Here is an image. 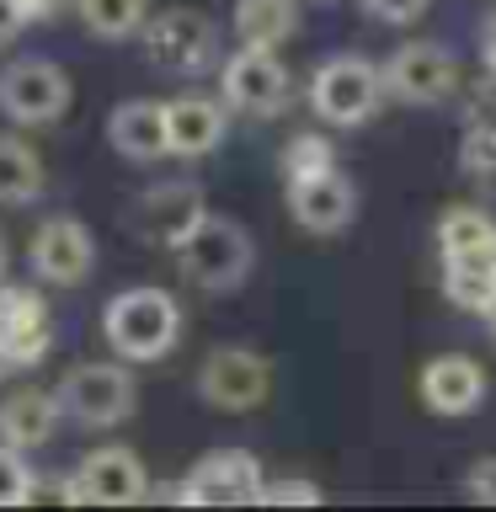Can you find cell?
Wrapping results in <instances>:
<instances>
[{
    "label": "cell",
    "mask_w": 496,
    "mask_h": 512,
    "mask_svg": "<svg viewBox=\"0 0 496 512\" xmlns=\"http://www.w3.org/2000/svg\"><path fill=\"white\" fill-rule=\"evenodd\" d=\"M384 64L363 59V54H336L315 70L310 80V107L320 123H336V128H358L374 118V107L384 102Z\"/></svg>",
    "instance_id": "cell-3"
},
{
    "label": "cell",
    "mask_w": 496,
    "mask_h": 512,
    "mask_svg": "<svg viewBox=\"0 0 496 512\" xmlns=\"http://www.w3.org/2000/svg\"><path fill=\"white\" fill-rule=\"evenodd\" d=\"M102 331L118 358L128 363H155L166 358L176 347V336H182V310H176L171 294H160V288H128L107 304L102 315Z\"/></svg>",
    "instance_id": "cell-1"
},
{
    "label": "cell",
    "mask_w": 496,
    "mask_h": 512,
    "mask_svg": "<svg viewBox=\"0 0 496 512\" xmlns=\"http://www.w3.org/2000/svg\"><path fill=\"white\" fill-rule=\"evenodd\" d=\"M486 59L496 64V16H491V27H486Z\"/></svg>",
    "instance_id": "cell-32"
},
{
    "label": "cell",
    "mask_w": 496,
    "mask_h": 512,
    "mask_svg": "<svg viewBox=\"0 0 496 512\" xmlns=\"http://www.w3.org/2000/svg\"><path fill=\"white\" fill-rule=\"evenodd\" d=\"M43 192V160L16 134H0V203H32Z\"/></svg>",
    "instance_id": "cell-22"
},
{
    "label": "cell",
    "mask_w": 496,
    "mask_h": 512,
    "mask_svg": "<svg viewBox=\"0 0 496 512\" xmlns=\"http://www.w3.org/2000/svg\"><path fill=\"white\" fill-rule=\"evenodd\" d=\"M59 400L80 427H118L134 411V374L123 363H75L59 384Z\"/></svg>",
    "instance_id": "cell-5"
},
{
    "label": "cell",
    "mask_w": 496,
    "mask_h": 512,
    "mask_svg": "<svg viewBox=\"0 0 496 512\" xmlns=\"http://www.w3.org/2000/svg\"><path fill=\"white\" fill-rule=\"evenodd\" d=\"M38 496V480H32V464L22 459V448L0 443V507H27Z\"/></svg>",
    "instance_id": "cell-25"
},
{
    "label": "cell",
    "mask_w": 496,
    "mask_h": 512,
    "mask_svg": "<svg viewBox=\"0 0 496 512\" xmlns=\"http://www.w3.org/2000/svg\"><path fill=\"white\" fill-rule=\"evenodd\" d=\"M22 11L27 16H43V11H54V0H22Z\"/></svg>",
    "instance_id": "cell-31"
},
{
    "label": "cell",
    "mask_w": 496,
    "mask_h": 512,
    "mask_svg": "<svg viewBox=\"0 0 496 512\" xmlns=\"http://www.w3.org/2000/svg\"><path fill=\"white\" fill-rule=\"evenodd\" d=\"M384 86H390V96H400V102H411V107H432L459 86V64L438 43H406L384 59Z\"/></svg>",
    "instance_id": "cell-11"
},
{
    "label": "cell",
    "mask_w": 496,
    "mask_h": 512,
    "mask_svg": "<svg viewBox=\"0 0 496 512\" xmlns=\"http://www.w3.org/2000/svg\"><path fill=\"white\" fill-rule=\"evenodd\" d=\"M0 272H6V246H0Z\"/></svg>",
    "instance_id": "cell-34"
},
{
    "label": "cell",
    "mask_w": 496,
    "mask_h": 512,
    "mask_svg": "<svg viewBox=\"0 0 496 512\" xmlns=\"http://www.w3.org/2000/svg\"><path fill=\"white\" fill-rule=\"evenodd\" d=\"M144 54L166 75H198L219 54V27L192 6H171L144 22Z\"/></svg>",
    "instance_id": "cell-4"
},
{
    "label": "cell",
    "mask_w": 496,
    "mask_h": 512,
    "mask_svg": "<svg viewBox=\"0 0 496 512\" xmlns=\"http://www.w3.org/2000/svg\"><path fill=\"white\" fill-rule=\"evenodd\" d=\"M491 262H496V246H491Z\"/></svg>",
    "instance_id": "cell-36"
},
{
    "label": "cell",
    "mask_w": 496,
    "mask_h": 512,
    "mask_svg": "<svg viewBox=\"0 0 496 512\" xmlns=\"http://www.w3.org/2000/svg\"><path fill=\"white\" fill-rule=\"evenodd\" d=\"M171 251H176L182 278L208 288V294H224V288L246 283V272H251V235L224 214H203Z\"/></svg>",
    "instance_id": "cell-2"
},
{
    "label": "cell",
    "mask_w": 496,
    "mask_h": 512,
    "mask_svg": "<svg viewBox=\"0 0 496 512\" xmlns=\"http://www.w3.org/2000/svg\"><path fill=\"white\" fill-rule=\"evenodd\" d=\"M262 502L267 507H278V502H320V486H315V480H267V486H262Z\"/></svg>",
    "instance_id": "cell-27"
},
{
    "label": "cell",
    "mask_w": 496,
    "mask_h": 512,
    "mask_svg": "<svg viewBox=\"0 0 496 512\" xmlns=\"http://www.w3.org/2000/svg\"><path fill=\"white\" fill-rule=\"evenodd\" d=\"M235 32L246 48H278L299 32L294 0H235Z\"/></svg>",
    "instance_id": "cell-20"
},
{
    "label": "cell",
    "mask_w": 496,
    "mask_h": 512,
    "mask_svg": "<svg viewBox=\"0 0 496 512\" xmlns=\"http://www.w3.org/2000/svg\"><path fill=\"white\" fill-rule=\"evenodd\" d=\"M272 390V368L251 347H214L198 368V395L219 411H251Z\"/></svg>",
    "instance_id": "cell-7"
},
{
    "label": "cell",
    "mask_w": 496,
    "mask_h": 512,
    "mask_svg": "<svg viewBox=\"0 0 496 512\" xmlns=\"http://www.w3.org/2000/svg\"><path fill=\"white\" fill-rule=\"evenodd\" d=\"M166 123H171V155H208L219 150L224 128H230V102L203 91H182L166 102Z\"/></svg>",
    "instance_id": "cell-15"
},
{
    "label": "cell",
    "mask_w": 496,
    "mask_h": 512,
    "mask_svg": "<svg viewBox=\"0 0 496 512\" xmlns=\"http://www.w3.org/2000/svg\"><path fill=\"white\" fill-rule=\"evenodd\" d=\"M203 219V192L192 182H166L155 192L139 198V214H134V230L144 240H160V246H176L192 224Z\"/></svg>",
    "instance_id": "cell-17"
},
{
    "label": "cell",
    "mask_w": 496,
    "mask_h": 512,
    "mask_svg": "<svg viewBox=\"0 0 496 512\" xmlns=\"http://www.w3.org/2000/svg\"><path fill=\"white\" fill-rule=\"evenodd\" d=\"M27 256H32V272H38L43 283L75 288V283H86L91 267H96V240H91V230L80 219L59 214V219H43L38 224Z\"/></svg>",
    "instance_id": "cell-10"
},
{
    "label": "cell",
    "mask_w": 496,
    "mask_h": 512,
    "mask_svg": "<svg viewBox=\"0 0 496 512\" xmlns=\"http://www.w3.org/2000/svg\"><path fill=\"white\" fill-rule=\"evenodd\" d=\"M262 464H256V454H246V448H219V454L198 459V470H192L182 486H176V496L192 507H240V502H262Z\"/></svg>",
    "instance_id": "cell-9"
},
{
    "label": "cell",
    "mask_w": 496,
    "mask_h": 512,
    "mask_svg": "<svg viewBox=\"0 0 496 512\" xmlns=\"http://www.w3.org/2000/svg\"><path fill=\"white\" fill-rule=\"evenodd\" d=\"M0 374H6V352H0Z\"/></svg>",
    "instance_id": "cell-35"
},
{
    "label": "cell",
    "mask_w": 496,
    "mask_h": 512,
    "mask_svg": "<svg viewBox=\"0 0 496 512\" xmlns=\"http://www.w3.org/2000/svg\"><path fill=\"white\" fill-rule=\"evenodd\" d=\"M48 342H54V326H48L43 299L27 288L0 294V352H6V363H38Z\"/></svg>",
    "instance_id": "cell-18"
},
{
    "label": "cell",
    "mask_w": 496,
    "mask_h": 512,
    "mask_svg": "<svg viewBox=\"0 0 496 512\" xmlns=\"http://www.w3.org/2000/svg\"><path fill=\"white\" fill-rule=\"evenodd\" d=\"M443 288L459 310H475L486 315V304L496 299V262L491 251H475V256H448L443 262Z\"/></svg>",
    "instance_id": "cell-21"
},
{
    "label": "cell",
    "mask_w": 496,
    "mask_h": 512,
    "mask_svg": "<svg viewBox=\"0 0 496 512\" xmlns=\"http://www.w3.org/2000/svg\"><path fill=\"white\" fill-rule=\"evenodd\" d=\"M32 22V16L22 11V0H0V48H6L11 38H16V32H22Z\"/></svg>",
    "instance_id": "cell-30"
},
{
    "label": "cell",
    "mask_w": 496,
    "mask_h": 512,
    "mask_svg": "<svg viewBox=\"0 0 496 512\" xmlns=\"http://www.w3.org/2000/svg\"><path fill=\"white\" fill-rule=\"evenodd\" d=\"M368 16H379V22H416V16L427 11V0H363Z\"/></svg>",
    "instance_id": "cell-29"
},
{
    "label": "cell",
    "mask_w": 496,
    "mask_h": 512,
    "mask_svg": "<svg viewBox=\"0 0 496 512\" xmlns=\"http://www.w3.org/2000/svg\"><path fill=\"white\" fill-rule=\"evenodd\" d=\"M496 246V219L480 214V208H448L438 219V251L443 262L448 256H475V251H491Z\"/></svg>",
    "instance_id": "cell-23"
},
{
    "label": "cell",
    "mask_w": 496,
    "mask_h": 512,
    "mask_svg": "<svg viewBox=\"0 0 496 512\" xmlns=\"http://www.w3.org/2000/svg\"><path fill=\"white\" fill-rule=\"evenodd\" d=\"M75 11L96 38H134L150 22V0H75Z\"/></svg>",
    "instance_id": "cell-24"
},
{
    "label": "cell",
    "mask_w": 496,
    "mask_h": 512,
    "mask_svg": "<svg viewBox=\"0 0 496 512\" xmlns=\"http://www.w3.org/2000/svg\"><path fill=\"white\" fill-rule=\"evenodd\" d=\"M219 96L235 112H251V118H272V112L288 107L294 96V80H288L283 59L272 48H240L235 59H224L219 70Z\"/></svg>",
    "instance_id": "cell-6"
},
{
    "label": "cell",
    "mask_w": 496,
    "mask_h": 512,
    "mask_svg": "<svg viewBox=\"0 0 496 512\" xmlns=\"http://www.w3.org/2000/svg\"><path fill=\"white\" fill-rule=\"evenodd\" d=\"M331 166V144L320 134H294L283 144V171L288 176H310V171H326Z\"/></svg>",
    "instance_id": "cell-26"
},
{
    "label": "cell",
    "mask_w": 496,
    "mask_h": 512,
    "mask_svg": "<svg viewBox=\"0 0 496 512\" xmlns=\"http://www.w3.org/2000/svg\"><path fill=\"white\" fill-rule=\"evenodd\" d=\"M486 326H491V336H496V299L486 304Z\"/></svg>",
    "instance_id": "cell-33"
},
{
    "label": "cell",
    "mask_w": 496,
    "mask_h": 512,
    "mask_svg": "<svg viewBox=\"0 0 496 512\" xmlns=\"http://www.w3.org/2000/svg\"><path fill=\"white\" fill-rule=\"evenodd\" d=\"M59 411H64V400L59 395H48V390H16L0 400V443H11V448H43L48 438H54V427H59Z\"/></svg>",
    "instance_id": "cell-19"
},
{
    "label": "cell",
    "mask_w": 496,
    "mask_h": 512,
    "mask_svg": "<svg viewBox=\"0 0 496 512\" xmlns=\"http://www.w3.org/2000/svg\"><path fill=\"white\" fill-rule=\"evenodd\" d=\"M75 486V502H96V507H128V502H144L150 491V475L134 448H96L75 464L70 475Z\"/></svg>",
    "instance_id": "cell-12"
},
{
    "label": "cell",
    "mask_w": 496,
    "mask_h": 512,
    "mask_svg": "<svg viewBox=\"0 0 496 512\" xmlns=\"http://www.w3.org/2000/svg\"><path fill=\"white\" fill-rule=\"evenodd\" d=\"M107 139L112 150L128 160H160L171 155V123H166V102H150V96H134V102H118L107 118Z\"/></svg>",
    "instance_id": "cell-16"
},
{
    "label": "cell",
    "mask_w": 496,
    "mask_h": 512,
    "mask_svg": "<svg viewBox=\"0 0 496 512\" xmlns=\"http://www.w3.org/2000/svg\"><path fill=\"white\" fill-rule=\"evenodd\" d=\"M288 214H294L299 230L310 235H336L347 230L352 214H358V192L342 171H310V176H288Z\"/></svg>",
    "instance_id": "cell-13"
},
{
    "label": "cell",
    "mask_w": 496,
    "mask_h": 512,
    "mask_svg": "<svg viewBox=\"0 0 496 512\" xmlns=\"http://www.w3.org/2000/svg\"><path fill=\"white\" fill-rule=\"evenodd\" d=\"M70 107V75L48 59H16L0 70V112L11 123H54Z\"/></svg>",
    "instance_id": "cell-8"
},
{
    "label": "cell",
    "mask_w": 496,
    "mask_h": 512,
    "mask_svg": "<svg viewBox=\"0 0 496 512\" xmlns=\"http://www.w3.org/2000/svg\"><path fill=\"white\" fill-rule=\"evenodd\" d=\"M464 166L470 171H496V134L491 128H470V139H464Z\"/></svg>",
    "instance_id": "cell-28"
},
{
    "label": "cell",
    "mask_w": 496,
    "mask_h": 512,
    "mask_svg": "<svg viewBox=\"0 0 496 512\" xmlns=\"http://www.w3.org/2000/svg\"><path fill=\"white\" fill-rule=\"evenodd\" d=\"M486 400V374L464 352H443L422 368V406L438 416H470Z\"/></svg>",
    "instance_id": "cell-14"
}]
</instances>
